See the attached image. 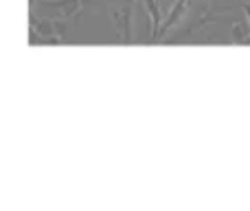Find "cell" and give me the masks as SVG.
<instances>
[{
    "instance_id": "6da1fadb",
    "label": "cell",
    "mask_w": 250,
    "mask_h": 211,
    "mask_svg": "<svg viewBox=\"0 0 250 211\" xmlns=\"http://www.w3.org/2000/svg\"><path fill=\"white\" fill-rule=\"evenodd\" d=\"M132 11H134V0H114L110 7L112 20L117 29L121 31L123 40H132Z\"/></svg>"
},
{
    "instance_id": "7a4b0ae2",
    "label": "cell",
    "mask_w": 250,
    "mask_h": 211,
    "mask_svg": "<svg viewBox=\"0 0 250 211\" xmlns=\"http://www.w3.org/2000/svg\"><path fill=\"white\" fill-rule=\"evenodd\" d=\"M187 9H189V0H176L173 2V7L169 9V16H167V20L165 22H160V29H158V38L160 35H165L171 26H176L178 22L185 18V13H187Z\"/></svg>"
},
{
    "instance_id": "3957f363",
    "label": "cell",
    "mask_w": 250,
    "mask_h": 211,
    "mask_svg": "<svg viewBox=\"0 0 250 211\" xmlns=\"http://www.w3.org/2000/svg\"><path fill=\"white\" fill-rule=\"evenodd\" d=\"M145 2V9L149 11V18H151V26H154V31H151V38H158V29H160V9H158V2L156 0H143Z\"/></svg>"
},
{
    "instance_id": "277c9868",
    "label": "cell",
    "mask_w": 250,
    "mask_h": 211,
    "mask_svg": "<svg viewBox=\"0 0 250 211\" xmlns=\"http://www.w3.org/2000/svg\"><path fill=\"white\" fill-rule=\"evenodd\" d=\"M233 42H250V22L239 20L233 24Z\"/></svg>"
},
{
    "instance_id": "5b68a950",
    "label": "cell",
    "mask_w": 250,
    "mask_h": 211,
    "mask_svg": "<svg viewBox=\"0 0 250 211\" xmlns=\"http://www.w3.org/2000/svg\"><path fill=\"white\" fill-rule=\"evenodd\" d=\"M242 9H244V13H246V18H248V22H250V4L244 2V4H242Z\"/></svg>"
},
{
    "instance_id": "8992f818",
    "label": "cell",
    "mask_w": 250,
    "mask_h": 211,
    "mask_svg": "<svg viewBox=\"0 0 250 211\" xmlns=\"http://www.w3.org/2000/svg\"><path fill=\"white\" fill-rule=\"evenodd\" d=\"M92 2H95V0H82V4H83V7H86V4H92Z\"/></svg>"
}]
</instances>
